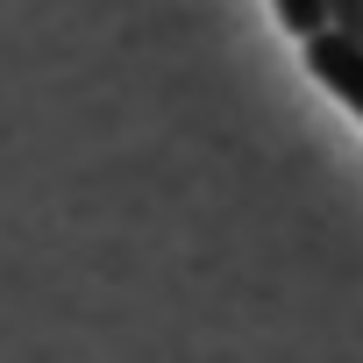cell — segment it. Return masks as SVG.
I'll return each instance as SVG.
<instances>
[{"instance_id":"1","label":"cell","mask_w":363,"mask_h":363,"mask_svg":"<svg viewBox=\"0 0 363 363\" xmlns=\"http://www.w3.org/2000/svg\"><path fill=\"white\" fill-rule=\"evenodd\" d=\"M306 72H313V79H320L349 114H363V43L320 29V36H306Z\"/></svg>"},{"instance_id":"2","label":"cell","mask_w":363,"mask_h":363,"mask_svg":"<svg viewBox=\"0 0 363 363\" xmlns=\"http://www.w3.org/2000/svg\"><path fill=\"white\" fill-rule=\"evenodd\" d=\"M271 8H278V22H285L292 36H320V29H328V8H320V0H271Z\"/></svg>"},{"instance_id":"3","label":"cell","mask_w":363,"mask_h":363,"mask_svg":"<svg viewBox=\"0 0 363 363\" xmlns=\"http://www.w3.org/2000/svg\"><path fill=\"white\" fill-rule=\"evenodd\" d=\"M320 8H328V29H335V36L363 43V0H320Z\"/></svg>"}]
</instances>
